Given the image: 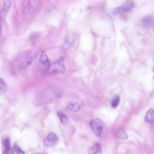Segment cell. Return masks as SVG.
I'll return each mask as SVG.
<instances>
[{"instance_id": "ffe728a7", "label": "cell", "mask_w": 154, "mask_h": 154, "mask_svg": "<svg viewBox=\"0 0 154 154\" xmlns=\"http://www.w3.org/2000/svg\"><path fill=\"white\" fill-rule=\"evenodd\" d=\"M36 154H43L41 153H38Z\"/></svg>"}, {"instance_id": "2e32d148", "label": "cell", "mask_w": 154, "mask_h": 154, "mask_svg": "<svg viewBox=\"0 0 154 154\" xmlns=\"http://www.w3.org/2000/svg\"><path fill=\"white\" fill-rule=\"evenodd\" d=\"M14 149L15 151L18 154H25L24 152L22 151L17 145H14Z\"/></svg>"}, {"instance_id": "5b68a950", "label": "cell", "mask_w": 154, "mask_h": 154, "mask_svg": "<svg viewBox=\"0 0 154 154\" xmlns=\"http://www.w3.org/2000/svg\"><path fill=\"white\" fill-rule=\"evenodd\" d=\"M58 140L57 136L54 133L51 132L45 139L43 145L46 147L53 146L56 144Z\"/></svg>"}, {"instance_id": "d6986e66", "label": "cell", "mask_w": 154, "mask_h": 154, "mask_svg": "<svg viewBox=\"0 0 154 154\" xmlns=\"http://www.w3.org/2000/svg\"><path fill=\"white\" fill-rule=\"evenodd\" d=\"M4 82L3 80L0 78V91L3 89L4 87Z\"/></svg>"}, {"instance_id": "ac0fdd59", "label": "cell", "mask_w": 154, "mask_h": 154, "mask_svg": "<svg viewBox=\"0 0 154 154\" xmlns=\"http://www.w3.org/2000/svg\"><path fill=\"white\" fill-rule=\"evenodd\" d=\"M3 154H13V152L10 147L6 149Z\"/></svg>"}, {"instance_id": "6da1fadb", "label": "cell", "mask_w": 154, "mask_h": 154, "mask_svg": "<svg viewBox=\"0 0 154 154\" xmlns=\"http://www.w3.org/2000/svg\"><path fill=\"white\" fill-rule=\"evenodd\" d=\"M89 124L96 136L100 139L105 137L106 129L105 124L102 120L98 119H94L91 120Z\"/></svg>"}, {"instance_id": "7a4b0ae2", "label": "cell", "mask_w": 154, "mask_h": 154, "mask_svg": "<svg viewBox=\"0 0 154 154\" xmlns=\"http://www.w3.org/2000/svg\"><path fill=\"white\" fill-rule=\"evenodd\" d=\"M64 59L61 57L59 60L51 64L45 71V74H51L62 73L65 71Z\"/></svg>"}, {"instance_id": "7c38bea8", "label": "cell", "mask_w": 154, "mask_h": 154, "mask_svg": "<svg viewBox=\"0 0 154 154\" xmlns=\"http://www.w3.org/2000/svg\"><path fill=\"white\" fill-rule=\"evenodd\" d=\"M57 114L61 122L64 125H66L68 123V120L66 115L60 111H57Z\"/></svg>"}, {"instance_id": "8fae6325", "label": "cell", "mask_w": 154, "mask_h": 154, "mask_svg": "<svg viewBox=\"0 0 154 154\" xmlns=\"http://www.w3.org/2000/svg\"><path fill=\"white\" fill-rule=\"evenodd\" d=\"M116 136L118 139L122 140L126 139L128 137L125 131L123 130H118L116 134Z\"/></svg>"}, {"instance_id": "3957f363", "label": "cell", "mask_w": 154, "mask_h": 154, "mask_svg": "<svg viewBox=\"0 0 154 154\" xmlns=\"http://www.w3.org/2000/svg\"><path fill=\"white\" fill-rule=\"evenodd\" d=\"M134 5V3L133 1H127L121 5L114 8L112 11V14L115 15L122 12L129 11L132 9Z\"/></svg>"}, {"instance_id": "ba28073f", "label": "cell", "mask_w": 154, "mask_h": 154, "mask_svg": "<svg viewBox=\"0 0 154 154\" xmlns=\"http://www.w3.org/2000/svg\"><path fill=\"white\" fill-rule=\"evenodd\" d=\"M101 151L100 145L98 143H96L90 147L88 152L89 154H99L100 153Z\"/></svg>"}, {"instance_id": "277c9868", "label": "cell", "mask_w": 154, "mask_h": 154, "mask_svg": "<svg viewBox=\"0 0 154 154\" xmlns=\"http://www.w3.org/2000/svg\"><path fill=\"white\" fill-rule=\"evenodd\" d=\"M77 37V34L75 32L69 34L65 39L62 45V50L65 51L68 50L75 41Z\"/></svg>"}, {"instance_id": "9a60e30c", "label": "cell", "mask_w": 154, "mask_h": 154, "mask_svg": "<svg viewBox=\"0 0 154 154\" xmlns=\"http://www.w3.org/2000/svg\"><path fill=\"white\" fill-rule=\"evenodd\" d=\"M33 5L30 2H28L25 7L23 10V13L24 14H27L32 8Z\"/></svg>"}, {"instance_id": "5bb4252c", "label": "cell", "mask_w": 154, "mask_h": 154, "mask_svg": "<svg viewBox=\"0 0 154 154\" xmlns=\"http://www.w3.org/2000/svg\"><path fill=\"white\" fill-rule=\"evenodd\" d=\"M120 97L119 95L115 96L112 100L111 104L113 107H116L119 104Z\"/></svg>"}, {"instance_id": "e0dca14e", "label": "cell", "mask_w": 154, "mask_h": 154, "mask_svg": "<svg viewBox=\"0 0 154 154\" xmlns=\"http://www.w3.org/2000/svg\"><path fill=\"white\" fill-rule=\"evenodd\" d=\"M4 144L6 149L10 148V141L8 138H6L5 139Z\"/></svg>"}, {"instance_id": "30bf717a", "label": "cell", "mask_w": 154, "mask_h": 154, "mask_svg": "<svg viewBox=\"0 0 154 154\" xmlns=\"http://www.w3.org/2000/svg\"><path fill=\"white\" fill-rule=\"evenodd\" d=\"M11 2L10 1H6L4 2L1 11L3 15L5 16L7 14L11 7Z\"/></svg>"}, {"instance_id": "9c48e42d", "label": "cell", "mask_w": 154, "mask_h": 154, "mask_svg": "<svg viewBox=\"0 0 154 154\" xmlns=\"http://www.w3.org/2000/svg\"><path fill=\"white\" fill-rule=\"evenodd\" d=\"M145 121L149 123L152 124L154 122V112L152 109H149L146 113L145 116Z\"/></svg>"}, {"instance_id": "4fadbf2b", "label": "cell", "mask_w": 154, "mask_h": 154, "mask_svg": "<svg viewBox=\"0 0 154 154\" xmlns=\"http://www.w3.org/2000/svg\"><path fill=\"white\" fill-rule=\"evenodd\" d=\"M39 60L44 65H47L49 63V60L48 58L44 52L42 53Z\"/></svg>"}, {"instance_id": "52a82bcc", "label": "cell", "mask_w": 154, "mask_h": 154, "mask_svg": "<svg viewBox=\"0 0 154 154\" xmlns=\"http://www.w3.org/2000/svg\"><path fill=\"white\" fill-rule=\"evenodd\" d=\"M83 106L82 102L78 103L77 102H72L69 103L67 105V109L70 111L75 112L79 111Z\"/></svg>"}, {"instance_id": "8992f818", "label": "cell", "mask_w": 154, "mask_h": 154, "mask_svg": "<svg viewBox=\"0 0 154 154\" xmlns=\"http://www.w3.org/2000/svg\"><path fill=\"white\" fill-rule=\"evenodd\" d=\"M153 24V18L151 15L145 16L142 19L141 25L145 28H149L152 26Z\"/></svg>"}]
</instances>
